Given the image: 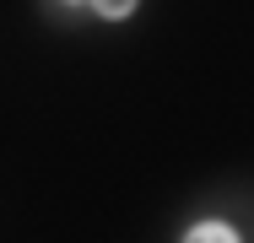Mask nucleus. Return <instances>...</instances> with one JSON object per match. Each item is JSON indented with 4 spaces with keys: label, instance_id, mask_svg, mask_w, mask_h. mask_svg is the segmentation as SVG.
<instances>
[{
    "label": "nucleus",
    "instance_id": "nucleus-1",
    "mask_svg": "<svg viewBox=\"0 0 254 243\" xmlns=\"http://www.w3.org/2000/svg\"><path fill=\"white\" fill-rule=\"evenodd\" d=\"M190 238H195V243H216V238L227 243V238H238V233H233V227H222V222H200V227H195Z\"/></svg>",
    "mask_w": 254,
    "mask_h": 243
},
{
    "label": "nucleus",
    "instance_id": "nucleus-2",
    "mask_svg": "<svg viewBox=\"0 0 254 243\" xmlns=\"http://www.w3.org/2000/svg\"><path fill=\"white\" fill-rule=\"evenodd\" d=\"M98 5V16H130L135 11V0H92Z\"/></svg>",
    "mask_w": 254,
    "mask_h": 243
}]
</instances>
